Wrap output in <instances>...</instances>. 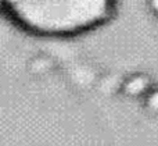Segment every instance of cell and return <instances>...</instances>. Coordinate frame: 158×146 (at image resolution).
<instances>
[{"instance_id":"1","label":"cell","mask_w":158,"mask_h":146,"mask_svg":"<svg viewBox=\"0 0 158 146\" xmlns=\"http://www.w3.org/2000/svg\"><path fill=\"white\" fill-rule=\"evenodd\" d=\"M10 17L38 35L71 36L101 25L114 0H3Z\"/></svg>"},{"instance_id":"2","label":"cell","mask_w":158,"mask_h":146,"mask_svg":"<svg viewBox=\"0 0 158 146\" xmlns=\"http://www.w3.org/2000/svg\"><path fill=\"white\" fill-rule=\"evenodd\" d=\"M151 3H153L154 8H156V10H158V0H151Z\"/></svg>"}]
</instances>
